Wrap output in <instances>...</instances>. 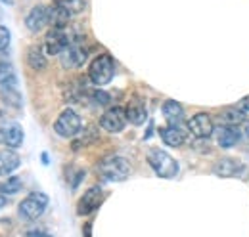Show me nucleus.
Segmentation results:
<instances>
[{
  "mask_svg": "<svg viewBox=\"0 0 249 237\" xmlns=\"http://www.w3.org/2000/svg\"><path fill=\"white\" fill-rule=\"evenodd\" d=\"M21 186H23L21 178L8 176L6 178V182H2V184H0V193H4V195H14V193L21 191Z\"/></svg>",
  "mask_w": 249,
  "mask_h": 237,
  "instance_id": "nucleus-23",
  "label": "nucleus"
},
{
  "mask_svg": "<svg viewBox=\"0 0 249 237\" xmlns=\"http://www.w3.org/2000/svg\"><path fill=\"white\" fill-rule=\"evenodd\" d=\"M54 130L62 138H73L81 132V117L73 109H65L54 122Z\"/></svg>",
  "mask_w": 249,
  "mask_h": 237,
  "instance_id": "nucleus-6",
  "label": "nucleus"
},
{
  "mask_svg": "<svg viewBox=\"0 0 249 237\" xmlns=\"http://www.w3.org/2000/svg\"><path fill=\"white\" fill-rule=\"evenodd\" d=\"M8 90H16V73L12 65L0 63V92H8Z\"/></svg>",
  "mask_w": 249,
  "mask_h": 237,
  "instance_id": "nucleus-21",
  "label": "nucleus"
},
{
  "mask_svg": "<svg viewBox=\"0 0 249 237\" xmlns=\"http://www.w3.org/2000/svg\"><path fill=\"white\" fill-rule=\"evenodd\" d=\"M161 113H163L165 120H167L171 126H180V122H182V118H184V109H182V105H180L178 102H175V100H167V102L163 103V107H161Z\"/></svg>",
  "mask_w": 249,
  "mask_h": 237,
  "instance_id": "nucleus-14",
  "label": "nucleus"
},
{
  "mask_svg": "<svg viewBox=\"0 0 249 237\" xmlns=\"http://www.w3.org/2000/svg\"><path fill=\"white\" fill-rule=\"evenodd\" d=\"M102 201H104V191L100 189V187H90L81 199H79V205H77V212L81 214V216H87V214H90L94 212L96 208L102 205Z\"/></svg>",
  "mask_w": 249,
  "mask_h": 237,
  "instance_id": "nucleus-10",
  "label": "nucleus"
},
{
  "mask_svg": "<svg viewBox=\"0 0 249 237\" xmlns=\"http://www.w3.org/2000/svg\"><path fill=\"white\" fill-rule=\"evenodd\" d=\"M98 170H100L102 176L106 180H109V182H123L130 174V165L123 157H109V159L100 163Z\"/></svg>",
  "mask_w": 249,
  "mask_h": 237,
  "instance_id": "nucleus-3",
  "label": "nucleus"
},
{
  "mask_svg": "<svg viewBox=\"0 0 249 237\" xmlns=\"http://www.w3.org/2000/svg\"><path fill=\"white\" fill-rule=\"evenodd\" d=\"M71 42H73V38L67 33V29H50L44 38V50L50 56H58V54L62 56Z\"/></svg>",
  "mask_w": 249,
  "mask_h": 237,
  "instance_id": "nucleus-5",
  "label": "nucleus"
},
{
  "mask_svg": "<svg viewBox=\"0 0 249 237\" xmlns=\"http://www.w3.org/2000/svg\"><path fill=\"white\" fill-rule=\"evenodd\" d=\"M21 159L16 151L12 149H0V176H8L12 174L18 167H19Z\"/></svg>",
  "mask_w": 249,
  "mask_h": 237,
  "instance_id": "nucleus-16",
  "label": "nucleus"
},
{
  "mask_svg": "<svg viewBox=\"0 0 249 237\" xmlns=\"http://www.w3.org/2000/svg\"><path fill=\"white\" fill-rule=\"evenodd\" d=\"M248 120L246 113L240 109V107H230V109H224L218 117V122L220 126H240Z\"/></svg>",
  "mask_w": 249,
  "mask_h": 237,
  "instance_id": "nucleus-19",
  "label": "nucleus"
},
{
  "mask_svg": "<svg viewBox=\"0 0 249 237\" xmlns=\"http://www.w3.org/2000/svg\"><path fill=\"white\" fill-rule=\"evenodd\" d=\"M48 207V197L44 193H31L27 195L21 205H19V216L27 222H33L36 218H40L44 214V210Z\"/></svg>",
  "mask_w": 249,
  "mask_h": 237,
  "instance_id": "nucleus-4",
  "label": "nucleus"
},
{
  "mask_svg": "<svg viewBox=\"0 0 249 237\" xmlns=\"http://www.w3.org/2000/svg\"><path fill=\"white\" fill-rule=\"evenodd\" d=\"M71 12L62 6V4H54L48 8V25H52V29H65L69 19H71Z\"/></svg>",
  "mask_w": 249,
  "mask_h": 237,
  "instance_id": "nucleus-12",
  "label": "nucleus"
},
{
  "mask_svg": "<svg viewBox=\"0 0 249 237\" xmlns=\"http://www.w3.org/2000/svg\"><path fill=\"white\" fill-rule=\"evenodd\" d=\"M56 4L65 6L71 14H81L85 10V0H56Z\"/></svg>",
  "mask_w": 249,
  "mask_h": 237,
  "instance_id": "nucleus-24",
  "label": "nucleus"
},
{
  "mask_svg": "<svg viewBox=\"0 0 249 237\" xmlns=\"http://www.w3.org/2000/svg\"><path fill=\"white\" fill-rule=\"evenodd\" d=\"M188 130L196 138L205 140V138H209L213 134L215 124H213V118L209 117L207 113H197V115H194V117L188 120Z\"/></svg>",
  "mask_w": 249,
  "mask_h": 237,
  "instance_id": "nucleus-9",
  "label": "nucleus"
},
{
  "mask_svg": "<svg viewBox=\"0 0 249 237\" xmlns=\"http://www.w3.org/2000/svg\"><path fill=\"white\" fill-rule=\"evenodd\" d=\"M27 63H29V67L35 69V71H42L46 67V58H44L40 46H31L29 48V52H27Z\"/></svg>",
  "mask_w": 249,
  "mask_h": 237,
  "instance_id": "nucleus-22",
  "label": "nucleus"
},
{
  "mask_svg": "<svg viewBox=\"0 0 249 237\" xmlns=\"http://www.w3.org/2000/svg\"><path fill=\"white\" fill-rule=\"evenodd\" d=\"M10 46V31L0 25V52Z\"/></svg>",
  "mask_w": 249,
  "mask_h": 237,
  "instance_id": "nucleus-26",
  "label": "nucleus"
},
{
  "mask_svg": "<svg viewBox=\"0 0 249 237\" xmlns=\"http://www.w3.org/2000/svg\"><path fill=\"white\" fill-rule=\"evenodd\" d=\"M89 96L92 98L96 103H100V105H106V103H109V94H106V92H102V90H94V92H89Z\"/></svg>",
  "mask_w": 249,
  "mask_h": 237,
  "instance_id": "nucleus-25",
  "label": "nucleus"
},
{
  "mask_svg": "<svg viewBox=\"0 0 249 237\" xmlns=\"http://www.w3.org/2000/svg\"><path fill=\"white\" fill-rule=\"evenodd\" d=\"M148 163H150V167L154 169V172H156L157 176L161 178H175L178 174V165H177V161L167 153V151H163V149L159 148H154L148 151Z\"/></svg>",
  "mask_w": 249,
  "mask_h": 237,
  "instance_id": "nucleus-1",
  "label": "nucleus"
},
{
  "mask_svg": "<svg viewBox=\"0 0 249 237\" xmlns=\"http://www.w3.org/2000/svg\"><path fill=\"white\" fill-rule=\"evenodd\" d=\"M242 138V130L240 126H220L217 132V140H218V146L224 149L228 148H234Z\"/></svg>",
  "mask_w": 249,
  "mask_h": 237,
  "instance_id": "nucleus-15",
  "label": "nucleus"
},
{
  "mask_svg": "<svg viewBox=\"0 0 249 237\" xmlns=\"http://www.w3.org/2000/svg\"><path fill=\"white\" fill-rule=\"evenodd\" d=\"M238 107H240V109H242V111L246 113V117L249 118V96H246V98L242 100V103H240Z\"/></svg>",
  "mask_w": 249,
  "mask_h": 237,
  "instance_id": "nucleus-27",
  "label": "nucleus"
},
{
  "mask_svg": "<svg viewBox=\"0 0 249 237\" xmlns=\"http://www.w3.org/2000/svg\"><path fill=\"white\" fill-rule=\"evenodd\" d=\"M4 203H6V199H2V197H0V207H2Z\"/></svg>",
  "mask_w": 249,
  "mask_h": 237,
  "instance_id": "nucleus-28",
  "label": "nucleus"
},
{
  "mask_svg": "<svg viewBox=\"0 0 249 237\" xmlns=\"http://www.w3.org/2000/svg\"><path fill=\"white\" fill-rule=\"evenodd\" d=\"M159 134H161V140L171 148H180L186 142V134L180 126H171L169 124L167 128H161Z\"/></svg>",
  "mask_w": 249,
  "mask_h": 237,
  "instance_id": "nucleus-17",
  "label": "nucleus"
},
{
  "mask_svg": "<svg viewBox=\"0 0 249 237\" xmlns=\"http://www.w3.org/2000/svg\"><path fill=\"white\" fill-rule=\"evenodd\" d=\"M126 120H128V118H126V111H124L123 107H111V109H107V111L102 115L100 126H102L104 130L111 132V134H119L124 128Z\"/></svg>",
  "mask_w": 249,
  "mask_h": 237,
  "instance_id": "nucleus-7",
  "label": "nucleus"
},
{
  "mask_svg": "<svg viewBox=\"0 0 249 237\" xmlns=\"http://www.w3.org/2000/svg\"><path fill=\"white\" fill-rule=\"evenodd\" d=\"M0 144L8 148H19L23 144V130L18 122H8L0 126Z\"/></svg>",
  "mask_w": 249,
  "mask_h": 237,
  "instance_id": "nucleus-11",
  "label": "nucleus"
},
{
  "mask_svg": "<svg viewBox=\"0 0 249 237\" xmlns=\"http://www.w3.org/2000/svg\"><path fill=\"white\" fill-rule=\"evenodd\" d=\"M115 75V63L113 58L107 56V54H102L94 59L90 63V69H89V77L96 86H104L107 85Z\"/></svg>",
  "mask_w": 249,
  "mask_h": 237,
  "instance_id": "nucleus-2",
  "label": "nucleus"
},
{
  "mask_svg": "<svg viewBox=\"0 0 249 237\" xmlns=\"http://www.w3.org/2000/svg\"><path fill=\"white\" fill-rule=\"evenodd\" d=\"M25 25L31 33H38L44 29V25H48V8L46 6H35L29 16L25 17Z\"/></svg>",
  "mask_w": 249,
  "mask_h": 237,
  "instance_id": "nucleus-13",
  "label": "nucleus"
},
{
  "mask_svg": "<svg viewBox=\"0 0 249 237\" xmlns=\"http://www.w3.org/2000/svg\"><path fill=\"white\" fill-rule=\"evenodd\" d=\"M213 170H215V174L220 178H232L242 170V163H238V161L232 159V157H224V159H220L217 165H215Z\"/></svg>",
  "mask_w": 249,
  "mask_h": 237,
  "instance_id": "nucleus-18",
  "label": "nucleus"
},
{
  "mask_svg": "<svg viewBox=\"0 0 249 237\" xmlns=\"http://www.w3.org/2000/svg\"><path fill=\"white\" fill-rule=\"evenodd\" d=\"M87 58H89V50L83 46V42L73 40L62 54V63L67 69H75V67H81L87 61Z\"/></svg>",
  "mask_w": 249,
  "mask_h": 237,
  "instance_id": "nucleus-8",
  "label": "nucleus"
},
{
  "mask_svg": "<svg viewBox=\"0 0 249 237\" xmlns=\"http://www.w3.org/2000/svg\"><path fill=\"white\" fill-rule=\"evenodd\" d=\"M124 111H126V118H128V122H132V124H136V126H138V124H142V122L148 118V111H146L144 103H142V102H138V100H132Z\"/></svg>",
  "mask_w": 249,
  "mask_h": 237,
  "instance_id": "nucleus-20",
  "label": "nucleus"
}]
</instances>
